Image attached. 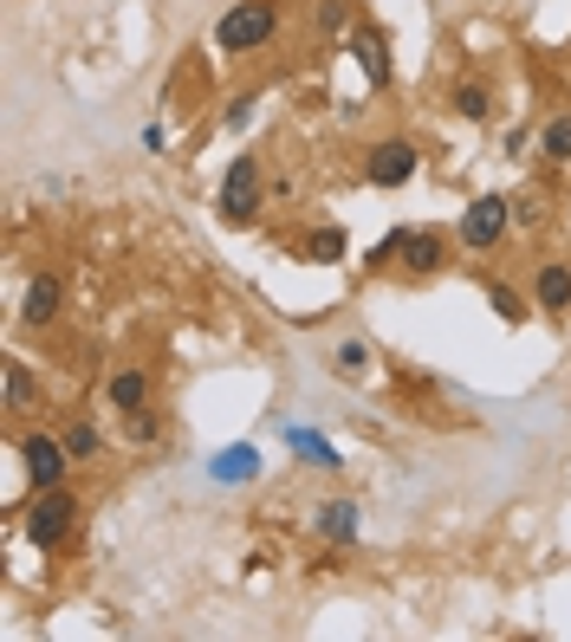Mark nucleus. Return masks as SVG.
Wrapping results in <instances>:
<instances>
[{
  "label": "nucleus",
  "mask_w": 571,
  "mask_h": 642,
  "mask_svg": "<svg viewBox=\"0 0 571 642\" xmlns=\"http://www.w3.org/2000/svg\"><path fill=\"white\" fill-rule=\"evenodd\" d=\"M344 254H351L344 227H312V234H305V247H299V260H312V266H338Z\"/></svg>",
  "instance_id": "2eb2a0df"
},
{
  "label": "nucleus",
  "mask_w": 571,
  "mask_h": 642,
  "mask_svg": "<svg viewBox=\"0 0 571 642\" xmlns=\"http://www.w3.org/2000/svg\"><path fill=\"white\" fill-rule=\"evenodd\" d=\"M533 305H539V312H552V318H565V312H571V266L565 260H545V266H539Z\"/></svg>",
  "instance_id": "9b49d317"
},
{
  "label": "nucleus",
  "mask_w": 571,
  "mask_h": 642,
  "mask_svg": "<svg viewBox=\"0 0 571 642\" xmlns=\"http://www.w3.org/2000/svg\"><path fill=\"white\" fill-rule=\"evenodd\" d=\"M163 144H169V130H163V124H144V130H137V150L163 156Z\"/></svg>",
  "instance_id": "b1692460"
},
{
  "label": "nucleus",
  "mask_w": 571,
  "mask_h": 642,
  "mask_svg": "<svg viewBox=\"0 0 571 642\" xmlns=\"http://www.w3.org/2000/svg\"><path fill=\"white\" fill-rule=\"evenodd\" d=\"M539 156H545V162H571V111L545 117V130H539Z\"/></svg>",
  "instance_id": "a211bd4d"
},
{
  "label": "nucleus",
  "mask_w": 571,
  "mask_h": 642,
  "mask_svg": "<svg viewBox=\"0 0 571 642\" xmlns=\"http://www.w3.org/2000/svg\"><path fill=\"white\" fill-rule=\"evenodd\" d=\"M344 46L364 59V78H371V85H390V59H383V39L371 33V27H351V39H344Z\"/></svg>",
  "instance_id": "dca6fc26"
},
{
  "label": "nucleus",
  "mask_w": 571,
  "mask_h": 642,
  "mask_svg": "<svg viewBox=\"0 0 571 642\" xmlns=\"http://www.w3.org/2000/svg\"><path fill=\"white\" fill-rule=\"evenodd\" d=\"M208 481H215V487H247V481H260V448H254V442L221 448L208 461Z\"/></svg>",
  "instance_id": "6e6552de"
},
{
  "label": "nucleus",
  "mask_w": 571,
  "mask_h": 642,
  "mask_svg": "<svg viewBox=\"0 0 571 642\" xmlns=\"http://www.w3.org/2000/svg\"><path fill=\"white\" fill-rule=\"evenodd\" d=\"M267 201V176H260V156H234L228 176H221V221L247 227Z\"/></svg>",
  "instance_id": "20e7f679"
},
{
  "label": "nucleus",
  "mask_w": 571,
  "mask_h": 642,
  "mask_svg": "<svg viewBox=\"0 0 571 642\" xmlns=\"http://www.w3.org/2000/svg\"><path fill=\"white\" fill-rule=\"evenodd\" d=\"M20 467H27L33 487H66V467H72L66 435H27V442H20Z\"/></svg>",
  "instance_id": "0eeeda50"
},
{
  "label": "nucleus",
  "mask_w": 571,
  "mask_h": 642,
  "mask_svg": "<svg viewBox=\"0 0 571 642\" xmlns=\"http://www.w3.org/2000/svg\"><path fill=\"white\" fill-rule=\"evenodd\" d=\"M33 409V371L27 364H7V416Z\"/></svg>",
  "instance_id": "aec40b11"
},
{
  "label": "nucleus",
  "mask_w": 571,
  "mask_h": 642,
  "mask_svg": "<svg viewBox=\"0 0 571 642\" xmlns=\"http://www.w3.org/2000/svg\"><path fill=\"white\" fill-rule=\"evenodd\" d=\"M344 20H351V7H344V0H318V33H338Z\"/></svg>",
  "instance_id": "4be33fe9"
},
{
  "label": "nucleus",
  "mask_w": 571,
  "mask_h": 642,
  "mask_svg": "<svg viewBox=\"0 0 571 642\" xmlns=\"http://www.w3.org/2000/svg\"><path fill=\"white\" fill-rule=\"evenodd\" d=\"M488 312H494L500 325H526V299H520V293H513V286H488Z\"/></svg>",
  "instance_id": "6ab92c4d"
},
{
  "label": "nucleus",
  "mask_w": 571,
  "mask_h": 642,
  "mask_svg": "<svg viewBox=\"0 0 571 642\" xmlns=\"http://www.w3.org/2000/svg\"><path fill=\"white\" fill-rule=\"evenodd\" d=\"M332 377H338V383L371 377V344H364V338H344L338 350H332Z\"/></svg>",
  "instance_id": "f3484780"
},
{
  "label": "nucleus",
  "mask_w": 571,
  "mask_h": 642,
  "mask_svg": "<svg viewBox=\"0 0 571 642\" xmlns=\"http://www.w3.org/2000/svg\"><path fill=\"white\" fill-rule=\"evenodd\" d=\"M286 448L299 454L305 467H325V474H332V467H344V454L332 448V442H325L318 428H299V422H286Z\"/></svg>",
  "instance_id": "ddd939ff"
},
{
  "label": "nucleus",
  "mask_w": 571,
  "mask_h": 642,
  "mask_svg": "<svg viewBox=\"0 0 571 642\" xmlns=\"http://www.w3.org/2000/svg\"><path fill=\"white\" fill-rule=\"evenodd\" d=\"M66 448H72V461H91V454L105 448V435H98V422H72V428H66Z\"/></svg>",
  "instance_id": "412c9836"
},
{
  "label": "nucleus",
  "mask_w": 571,
  "mask_h": 642,
  "mask_svg": "<svg viewBox=\"0 0 571 642\" xmlns=\"http://www.w3.org/2000/svg\"><path fill=\"white\" fill-rule=\"evenodd\" d=\"M27 539H33L39 552H59L66 539H72V526H78V493H66V487H33V500H27Z\"/></svg>",
  "instance_id": "7ed1b4c3"
},
{
  "label": "nucleus",
  "mask_w": 571,
  "mask_h": 642,
  "mask_svg": "<svg viewBox=\"0 0 571 642\" xmlns=\"http://www.w3.org/2000/svg\"><path fill=\"white\" fill-rule=\"evenodd\" d=\"M312 526H318V539H325V545H357V532H364V513H357V500H325Z\"/></svg>",
  "instance_id": "9d476101"
},
{
  "label": "nucleus",
  "mask_w": 571,
  "mask_h": 642,
  "mask_svg": "<svg viewBox=\"0 0 571 642\" xmlns=\"http://www.w3.org/2000/svg\"><path fill=\"white\" fill-rule=\"evenodd\" d=\"M449 105H455V117H467V124H488V117H494V91H488L481 78H455V85H449Z\"/></svg>",
  "instance_id": "4468645a"
},
{
  "label": "nucleus",
  "mask_w": 571,
  "mask_h": 642,
  "mask_svg": "<svg viewBox=\"0 0 571 642\" xmlns=\"http://www.w3.org/2000/svg\"><path fill=\"white\" fill-rule=\"evenodd\" d=\"M273 33H279V0H240V7H228V13L215 20V46H221L228 59L260 52Z\"/></svg>",
  "instance_id": "f03ea898"
},
{
  "label": "nucleus",
  "mask_w": 571,
  "mask_h": 642,
  "mask_svg": "<svg viewBox=\"0 0 571 642\" xmlns=\"http://www.w3.org/2000/svg\"><path fill=\"white\" fill-rule=\"evenodd\" d=\"M221 124H228V130H247V124H254V91H240V98L228 105V117H221Z\"/></svg>",
  "instance_id": "5701e85b"
},
{
  "label": "nucleus",
  "mask_w": 571,
  "mask_h": 642,
  "mask_svg": "<svg viewBox=\"0 0 571 642\" xmlns=\"http://www.w3.org/2000/svg\"><path fill=\"white\" fill-rule=\"evenodd\" d=\"M105 403H111L117 416H137V409H150V371H117L111 383H105Z\"/></svg>",
  "instance_id": "f8f14e48"
},
{
  "label": "nucleus",
  "mask_w": 571,
  "mask_h": 642,
  "mask_svg": "<svg viewBox=\"0 0 571 642\" xmlns=\"http://www.w3.org/2000/svg\"><path fill=\"white\" fill-rule=\"evenodd\" d=\"M506 227H513V201L506 195H474L467 215H461V247L467 254H494L506 240Z\"/></svg>",
  "instance_id": "423d86ee"
},
{
  "label": "nucleus",
  "mask_w": 571,
  "mask_h": 642,
  "mask_svg": "<svg viewBox=\"0 0 571 642\" xmlns=\"http://www.w3.org/2000/svg\"><path fill=\"white\" fill-rule=\"evenodd\" d=\"M59 312H66V286H59L52 273L27 279V293H20V325H52Z\"/></svg>",
  "instance_id": "1a4fd4ad"
},
{
  "label": "nucleus",
  "mask_w": 571,
  "mask_h": 642,
  "mask_svg": "<svg viewBox=\"0 0 571 642\" xmlns=\"http://www.w3.org/2000/svg\"><path fill=\"white\" fill-rule=\"evenodd\" d=\"M422 169V150L410 137H377L371 150H364V182L371 189H410Z\"/></svg>",
  "instance_id": "39448f33"
},
{
  "label": "nucleus",
  "mask_w": 571,
  "mask_h": 642,
  "mask_svg": "<svg viewBox=\"0 0 571 642\" xmlns=\"http://www.w3.org/2000/svg\"><path fill=\"white\" fill-rule=\"evenodd\" d=\"M371 266H403V273H442L449 266V240L442 234H429V227H390L377 247L364 254Z\"/></svg>",
  "instance_id": "f257e3e1"
}]
</instances>
